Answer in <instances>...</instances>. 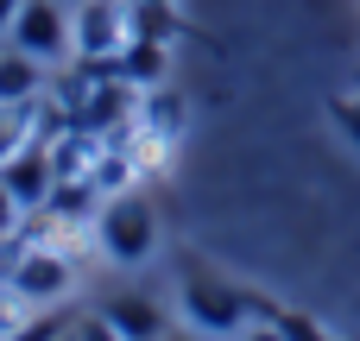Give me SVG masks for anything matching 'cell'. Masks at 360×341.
I'll list each match as a JSON object with an SVG mask.
<instances>
[{
	"label": "cell",
	"instance_id": "1",
	"mask_svg": "<svg viewBox=\"0 0 360 341\" xmlns=\"http://www.w3.org/2000/svg\"><path fill=\"white\" fill-rule=\"evenodd\" d=\"M95 240H101V253L114 266H139L152 253V240H158V221H152V209L139 196H108L101 215H95Z\"/></svg>",
	"mask_w": 360,
	"mask_h": 341
},
{
	"label": "cell",
	"instance_id": "12",
	"mask_svg": "<svg viewBox=\"0 0 360 341\" xmlns=\"http://www.w3.org/2000/svg\"><path fill=\"white\" fill-rule=\"evenodd\" d=\"M272 323L285 329V341H329L316 323H310V316H297V310H272Z\"/></svg>",
	"mask_w": 360,
	"mask_h": 341
},
{
	"label": "cell",
	"instance_id": "21",
	"mask_svg": "<svg viewBox=\"0 0 360 341\" xmlns=\"http://www.w3.org/2000/svg\"><path fill=\"white\" fill-rule=\"evenodd\" d=\"M152 6H171V0H152Z\"/></svg>",
	"mask_w": 360,
	"mask_h": 341
},
{
	"label": "cell",
	"instance_id": "14",
	"mask_svg": "<svg viewBox=\"0 0 360 341\" xmlns=\"http://www.w3.org/2000/svg\"><path fill=\"white\" fill-rule=\"evenodd\" d=\"M19 221H25V209H19V202H13V190L0 184V240H6V234H19Z\"/></svg>",
	"mask_w": 360,
	"mask_h": 341
},
{
	"label": "cell",
	"instance_id": "9",
	"mask_svg": "<svg viewBox=\"0 0 360 341\" xmlns=\"http://www.w3.org/2000/svg\"><path fill=\"white\" fill-rule=\"evenodd\" d=\"M120 76H133V82H158V76H165V44H158V38H133V44L120 51Z\"/></svg>",
	"mask_w": 360,
	"mask_h": 341
},
{
	"label": "cell",
	"instance_id": "13",
	"mask_svg": "<svg viewBox=\"0 0 360 341\" xmlns=\"http://www.w3.org/2000/svg\"><path fill=\"white\" fill-rule=\"evenodd\" d=\"M76 341H127V335H120V329L108 323V310H101V316H82V323H76Z\"/></svg>",
	"mask_w": 360,
	"mask_h": 341
},
{
	"label": "cell",
	"instance_id": "19",
	"mask_svg": "<svg viewBox=\"0 0 360 341\" xmlns=\"http://www.w3.org/2000/svg\"><path fill=\"white\" fill-rule=\"evenodd\" d=\"M57 341H76V323H70V329H63V335H57Z\"/></svg>",
	"mask_w": 360,
	"mask_h": 341
},
{
	"label": "cell",
	"instance_id": "8",
	"mask_svg": "<svg viewBox=\"0 0 360 341\" xmlns=\"http://www.w3.org/2000/svg\"><path fill=\"white\" fill-rule=\"evenodd\" d=\"M108 323H114L127 341H158L165 335V316H158L152 297H114V304H108Z\"/></svg>",
	"mask_w": 360,
	"mask_h": 341
},
{
	"label": "cell",
	"instance_id": "5",
	"mask_svg": "<svg viewBox=\"0 0 360 341\" xmlns=\"http://www.w3.org/2000/svg\"><path fill=\"white\" fill-rule=\"evenodd\" d=\"M25 240V234H19ZM70 253H51V247H19V259H13V272H6V285H19V297L32 304V310H51L63 291H70Z\"/></svg>",
	"mask_w": 360,
	"mask_h": 341
},
{
	"label": "cell",
	"instance_id": "6",
	"mask_svg": "<svg viewBox=\"0 0 360 341\" xmlns=\"http://www.w3.org/2000/svg\"><path fill=\"white\" fill-rule=\"evenodd\" d=\"M0 184L13 190V202H19L25 215H38V209L51 202V190H57V165H51V146H44V139H32L25 152H13V158L0 165Z\"/></svg>",
	"mask_w": 360,
	"mask_h": 341
},
{
	"label": "cell",
	"instance_id": "3",
	"mask_svg": "<svg viewBox=\"0 0 360 341\" xmlns=\"http://www.w3.org/2000/svg\"><path fill=\"white\" fill-rule=\"evenodd\" d=\"M184 310H190V323H196L202 335H240L253 316H272L266 304L240 297V291L221 285V278H190V285H184Z\"/></svg>",
	"mask_w": 360,
	"mask_h": 341
},
{
	"label": "cell",
	"instance_id": "17",
	"mask_svg": "<svg viewBox=\"0 0 360 341\" xmlns=\"http://www.w3.org/2000/svg\"><path fill=\"white\" fill-rule=\"evenodd\" d=\"M19 6H25V0H0V32L13 25V13H19Z\"/></svg>",
	"mask_w": 360,
	"mask_h": 341
},
{
	"label": "cell",
	"instance_id": "7",
	"mask_svg": "<svg viewBox=\"0 0 360 341\" xmlns=\"http://www.w3.org/2000/svg\"><path fill=\"white\" fill-rule=\"evenodd\" d=\"M38 95H44V57L6 44V51H0V101L25 108V101H38Z\"/></svg>",
	"mask_w": 360,
	"mask_h": 341
},
{
	"label": "cell",
	"instance_id": "4",
	"mask_svg": "<svg viewBox=\"0 0 360 341\" xmlns=\"http://www.w3.org/2000/svg\"><path fill=\"white\" fill-rule=\"evenodd\" d=\"M127 44H133V0H89V6H76V51H82V63L120 57Z\"/></svg>",
	"mask_w": 360,
	"mask_h": 341
},
{
	"label": "cell",
	"instance_id": "20",
	"mask_svg": "<svg viewBox=\"0 0 360 341\" xmlns=\"http://www.w3.org/2000/svg\"><path fill=\"white\" fill-rule=\"evenodd\" d=\"M63 6H70V13H76V6H89V0H63Z\"/></svg>",
	"mask_w": 360,
	"mask_h": 341
},
{
	"label": "cell",
	"instance_id": "11",
	"mask_svg": "<svg viewBox=\"0 0 360 341\" xmlns=\"http://www.w3.org/2000/svg\"><path fill=\"white\" fill-rule=\"evenodd\" d=\"M63 329H70V323L44 310V316H25V323H19V329H13V335H6V341H57V335H63Z\"/></svg>",
	"mask_w": 360,
	"mask_h": 341
},
{
	"label": "cell",
	"instance_id": "2",
	"mask_svg": "<svg viewBox=\"0 0 360 341\" xmlns=\"http://www.w3.org/2000/svg\"><path fill=\"white\" fill-rule=\"evenodd\" d=\"M6 38H13L19 51L44 57V63H63V57L76 51V13H70L63 0H25V6L13 13Z\"/></svg>",
	"mask_w": 360,
	"mask_h": 341
},
{
	"label": "cell",
	"instance_id": "10",
	"mask_svg": "<svg viewBox=\"0 0 360 341\" xmlns=\"http://www.w3.org/2000/svg\"><path fill=\"white\" fill-rule=\"evenodd\" d=\"M32 139H38V127H32V101H25V108L0 101V165H6L13 152H25Z\"/></svg>",
	"mask_w": 360,
	"mask_h": 341
},
{
	"label": "cell",
	"instance_id": "18",
	"mask_svg": "<svg viewBox=\"0 0 360 341\" xmlns=\"http://www.w3.org/2000/svg\"><path fill=\"white\" fill-rule=\"evenodd\" d=\"M158 341H202V329H196V335H158Z\"/></svg>",
	"mask_w": 360,
	"mask_h": 341
},
{
	"label": "cell",
	"instance_id": "15",
	"mask_svg": "<svg viewBox=\"0 0 360 341\" xmlns=\"http://www.w3.org/2000/svg\"><path fill=\"white\" fill-rule=\"evenodd\" d=\"M234 341H285V329H278L272 316H253V323H247V329H240Z\"/></svg>",
	"mask_w": 360,
	"mask_h": 341
},
{
	"label": "cell",
	"instance_id": "16",
	"mask_svg": "<svg viewBox=\"0 0 360 341\" xmlns=\"http://www.w3.org/2000/svg\"><path fill=\"white\" fill-rule=\"evenodd\" d=\"M335 120L348 127V139L360 146V101H335Z\"/></svg>",
	"mask_w": 360,
	"mask_h": 341
}]
</instances>
